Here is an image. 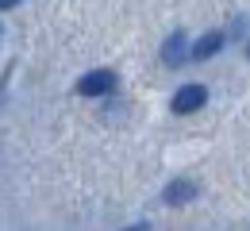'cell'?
Returning <instances> with one entry per match:
<instances>
[{
    "instance_id": "1",
    "label": "cell",
    "mask_w": 250,
    "mask_h": 231,
    "mask_svg": "<svg viewBox=\"0 0 250 231\" xmlns=\"http://www.w3.org/2000/svg\"><path fill=\"white\" fill-rule=\"evenodd\" d=\"M112 85H116V73L112 69H93V73H85L77 81V93L81 97H104V93H112Z\"/></svg>"
},
{
    "instance_id": "2",
    "label": "cell",
    "mask_w": 250,
    "mask_h": 231,
    "mask_svg": "<svg viewBox=\"0 0 250 231\" xmlns=\"http://www.w3.org/2000/svg\"><path fill=\"white\" fill-rule=\"evenodd\" d=\"M204 100H208V89H204V85H181V89L173 93V112L188 116V112L204 108Z\"/></svg>"
},
{
    "instance_id": "3",
    "label": "cell",
    "mask_w": 250,
    "mask_h": 231,
    "mask_svg": "<svg viewBox=\"0 0 250 231\" xmlns=\"http://www.w3.org/2000/svg\"><path fill=\"white\" fill-rule=\"evenodd\" d=\"M196 193H200L196 181H185V177H181V181H169L162 197H166V204H188V200H196Z\"/></svg>"
},
{
    "instance_id": "4",
    "label": "cell",
    "mask_w": 250,
    "mask_h": 231,
    "mask_svg": "<svg viewBox=\"0 0 250 231\" xmlns=\"http://www.w3.org/2000/svg\"><path fill=\"white\" fill-rule=\"evenodd\" d=\"M162 62L166 66H181L185 62V35L173 31L169 39H166V46H162Z\"/></svg>"
},
{
    "instance_id": "5",
    "label": "cell",
    "mask_w": 250,
    "mask_h": 231,
    "mask_svg": "<svg viewBox=\"0 0 250 231\" xmlns=\"http://www.w3.org/2000/svg\"><path fill=\"white\" fill-rule=\"evenodd\" d=\"M219 46H223V35H219V31H208L196 46H192V58H196V62H204V58L219 54Z\"/></svg>"
},
{
    "instance_id": "6",
    "label": "cell",
    "mask_w": 250,
    "mask_h": 231,
    "mask_svg": "<svg viewBox=\"0 0 250 231\" xmlns=\"http://www.w3.org/2000/svg\"><path fill=\"white\" fill-rule=\"evenodd\" d=\"M0 4H4V8H16V0H0Z\"/></svg>"
}]
</instances>
